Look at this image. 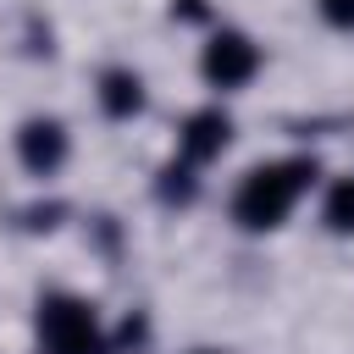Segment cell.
<instances>
[{
    "mask_svg": "<svg viewBox=\"0 0 354 354\" xmlns=\"http://www.w3.org/2000/svg\"><path fill=\"white\" fill-rule=\"evenodd\" d=\"M221 144H227V116H221V111H199V116L183 127V149H188L194 160H210Z\"/></svg>",
    "mask_w": 354,
    "mask_h": 354,
    "instance_id": "obj_5",
    "label": "cell"
},
{
    "mask_svg": "<svg viewBox=\"0 0 354 354\" xmlns=\"http://www.w3.org/2000/svg\"><path fill=\"white\" fill-rule=\"evenodd\" d=\"M326 221H332L337 232H354V177H343V183L332 188V199H326Z\"/></svg>",
    "mask_w": 354,
    "mask_h": 354,
    "instance_id": "obj_7",
    "label": "cell"
},
{
    "mask_svg": "<svg viewBox=\"0 0 354 354\" xmlns=\"http://www.w3.org/2000/svg\"><path fill=\"white\" fill-rule=\"evenodd\" d=\"M100 100H105V111H111V116H133V111L144 105V88H138V77H133V72H111Z\"/></svg>",
    "mask_w": 354,
    "mask_h": 354,
    "instance_id": "obj_6",
    "label": "cell"
},
{
    "mask_svg": "<svg viewBox=\"0 0 354 354\" xmlns=\"http://www.w3.org/2000/svg\"><path fill=\"white\" fill-rule=\"evenodd\" d=\"M61 155H66V138H61L55 122H28L22 127V160H28V171H55Z\"/></svg>",
    "mask_w": 354,
    "mask_h": 354,
    "instance_id": "obj_4",
    "label": "cell"
},
{
    "mask_svg": "<svg viewBox=\"0 0 354 354\" xmlns=\"http://www.w3.org/2000/svg\"><path fill=\"white\" fill-rule=\"evenodd\" d=\"M321 11H326L337 28H354V0H321Z\"/></svg>",
    "mask_w": 354,
    "mask_h": 354,
    "instance_id": "obj_8",
    "label": "cell"
},
{
    "mask_svg": "<svg viewBox=\"0 0 354 354\" xmlns=\"http://www.w3.org/2000/svg\"><path fill=\"white\" fill-rule=\"evenodd\" d=\"M254 66H260V50H254L243 33H216V39L205 44V77L221 83V88L254 77Z\"/></svg>",
    "mask_w": 354,
    "mask_h": 354,
    "instance_id": "obj_3",
    "label": "cell"
},
{
    "mask_svg": "<svg viewBox=\"0 0 354 354\" xmlns=\"http://www.w3.org/2000/svg\"><path fill=\"white\" fill-rule=\"evenodd\" d=\"M39 337L50 354H100V332H94V315L88 304L77 299H50L39 310Z\"/></svg>",
    "mask_w": 354,
    "mask_h": 354,
    "instance_id": "obj_2",
    "label": "cell"
},
{
    "mask_svg": "<svg viewBox=\"0 0 354 354\" xmlns=\"http://www.w3.org/2000/svg\"><path fill=\"white\" fill-rule=\"evenodd\" d=\"M310 177H315L310 160H277V166L249 171L243 188H238V199H232L238 221H243V227H277V221L293 210V199L304 194Z\"/></svg>",
    "mask_w": 354,
    "mask_h": 354,
    "instance_id": "obj_1",
    "label": "cell"
}]
</instances>
